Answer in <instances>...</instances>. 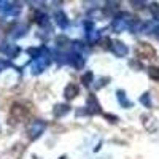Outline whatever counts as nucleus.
Listing matches in <instances>:
<instances>
[{
    "mask_svg": "<svg viewBox=\"0 0 159 159\" xmlns=\"http://www.w3.org/2000/svg\"><path fill=\"white\" fill-rule=\"evenodd\" d=\"M27 116H29V108H25L22 103H15V105H13V108L10 110L8 123H11V124H19V123H22Z\"/></svg>",
    "mask_w": 159,
    "mask_h": 159,
    "instance_id": "f257e3e1",
    "label": "nucleus"
},
{
    "mask_svg": "<svg viewBox=\"0 0 159 159\" xmlns=\"http://www.w3.org/2000/svg\"><path fill=\"white\" fill-rule=\"evenodd\" d=\"M137 54L140 56V57H143V59H151V57H154V49L150 46V45H147V43H140L139 46H137Z\"/></svg>",
    "mask_w": 159,
    "mask_h": 159,
    "instance_id": "f03ea898",
    "label": "nucleus"
},
{
    "mask_svg": "<svg viewBox=\"0 0 159 159\" xmlns=\"http://www.w3.org/2000/svg\"><path fill=\"white\" fill-rule=\"evenodd\" d=\"M76 94H78V88H76V86H73V84H69L67 88H65L64 96L67 97V99H73V97H76Z\"/></svg>",
    "mask_w": 159,
    "mask_h": 159,
    "instance_id": "7ed1b4c3",
    "label": "nucleus"
},
{
    "mask_svg": "<svg viewBox=\"0 0 159 159\" xmlns=\"http://www.w3.org/2000/svg\"><path fill=\"white\" fill-rule=\"evenodd\" d=\"M113 49H115V52L118 56H124L126 52H127V48L123 45V43H119V42H116L115 45H113Z\"/></svg>",
    "mask_w": 159,
    "mask_h": 159,
    "instance_id": "20e7f679",
    "label": "nucleus"
},
{
    "mask_svg": "<svg viewBox=\"0 0 159 159\" xmlns=\"http://www.w3.org/2000/svg\"><path fill=\"white\" fill-rule=\"evenodd\" d=\"M148 73H150V76H151L153 80H156V81H159V69H157V67H150Z\"/></svg>",
    "mask_w": 159,
    "mask_h": 159,
    "instance_id": "39448f33",
    "label": "nucleus"
},
{
    "mask_svg": "<svg viewBox=\"0 0 159 159\" xmlns=\"http://www.w3.org/2000/svg\"><path fill=\"white\" fill-rule=\"evenodd\" d=\"M140 100H142L145 105H147V107H150V105H151V103H150V97H148V94H143V97H142Z\"/></svg>",
    "mask_w": 159,
    "mask_h": 159,
    "instance_id": "423d86ee",
    "label": "nucleus"
}]
</instances>
